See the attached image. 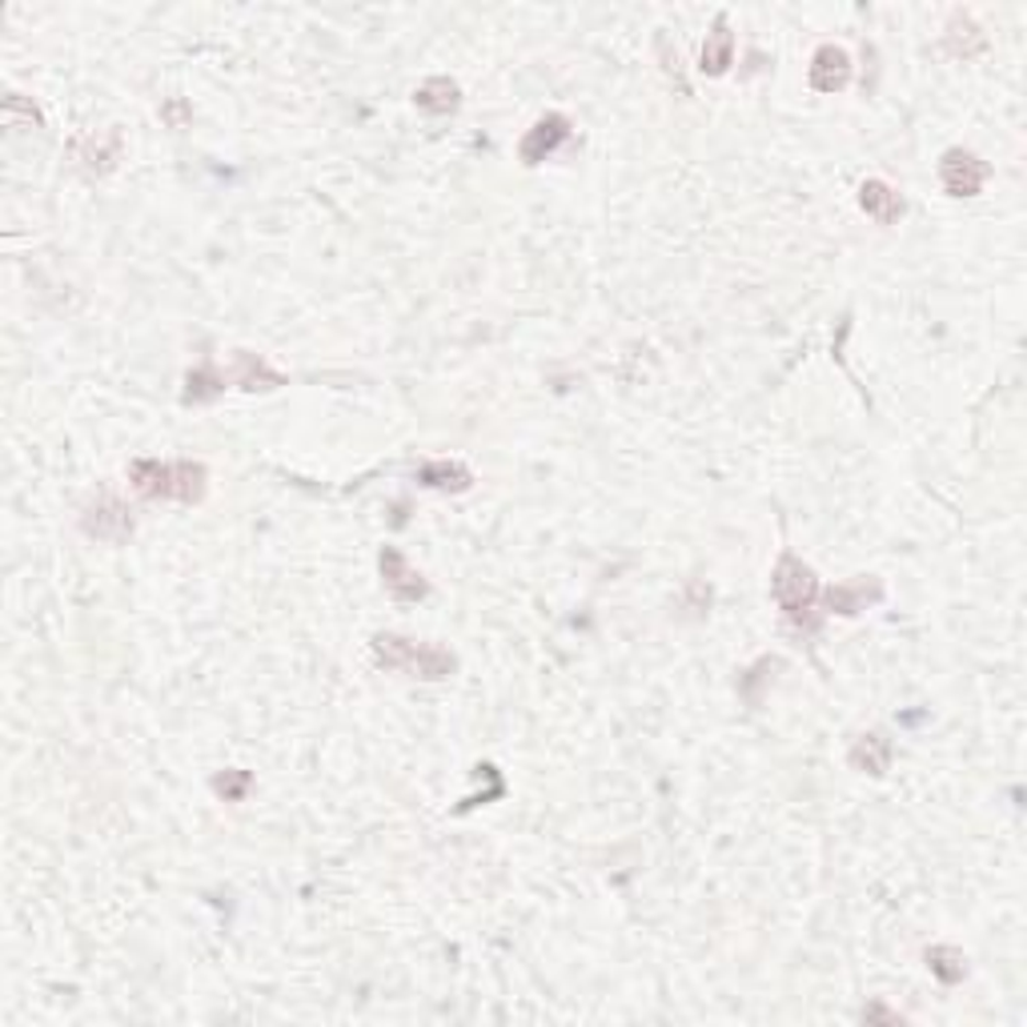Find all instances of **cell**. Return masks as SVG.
Instances as JSON below:
<instances>
[{
  "label": "cell",
  "instance_id": "52a82bcc",
  "mask_svg": "<svg viewBox=\"0 0 1027 1027\" xmlns=\"http://www.w3.org/2000/svg\"><path fill=\"white\" fill-rule=\"evenodd\" d=\"M377 566H382V583L385 590L397 598V602H421V598L430 595V586H426V578H421L414 566L406 562V554L397 546H385L382 554H377Z\"/></svg>",
  "mask_w": 1027,
  "mask_h": 1027
},
{
  "label": "cell",
  "instance_id": "6da1fadb",
  "mask_svg": "<svg viewBox=\"0 0 1027 1027\" xmlns=\"http://www.w3.org/2000/svg\"><path fill=\"white\" fill-rule=\"evenodd\" d=\"M128 482L140 498H173V503H201L205 498V482L210 470L201 462H161V458H137L128 466Z\"/></svg>",
  "mask_w": 1027,
  "mask_h": 1027
},
{
  "label": "cell",
  "instance_id": "9a60e30c",
  "mask_svg": "<svg viewBox=\"0 0 1027 1027\" xmlns=\"http://www.w3.org/2000/svg\"><path fill=\"white\" fill-rule=\"evenodd\" d=\"M418 482L421 486H430V490L462 494V490L474 486V474H470L462 462H426V466L418 470Z\"/></svg>",
  "mask_w": 1027,
  "mask_h": 1027
},
{
  "label": "cell",
  "instance_id": "8992f818",
  "mask_svg": "<svg viewBox=\"0 0 1027 1027\" xmlns=\"http://www.w3.org/2000/svg\"><path fill=\"white\" fill-rule=\"evenodd\" d=\"M939 181L951 198H975L988 181V165L968 149H947L944 161H939Z\"/></svg>",
  "mask_w": 1027,
  "mask_h": 1027
},
{
  "label": "cell",
  "instance_id": "603a6c76",
  "mask_svg": "<svg viewBox=\"0 0 1027 1027\" xmlns=\"http://www.w3.org/2000/svg\"><path fill=\"white\" fill-rule=\"evenodd\" d=\"M864 1019H883V1024H903V1016H895V1012H888V1007H879V1004H871L864 1012Z\"/></svg>",
  "mask_w": 1027,
  "mask_h": 1027
},
{
  "label": "cell",
  "instance_id": "ba28073f",
  "mask_svg": "<svg viewBox=\"0 0 1027 1027\" xmlns=\"http://www.w3.org/2000/svg\"><path fill=\"white\" fill-rule=\"evenodd\" d=\"M566 137H571V121L562 117V113H546V117L534 121V128L522 137V145H518V161L542 165L546 157H554V153L566 145Z\"/></svg>",
  "mask_w": 1027,
  "mask_h": 1027
},
{
  "label": "cell",
  "instance_id": "277c9868",
  "mask_svg": "<svg viewBox=\"0 0 1027 1027\" xmlns=\"http://www.w3.org/2000/svg\"><path fill=\"white\" fill-rule=\"evenodd\" d=\"M121 153H125V133H121V125H109L105 133H81V137H72V145H69L72 165H77L84 177L113 173L121 161Z\"/></svg>",
  "mask_w": 1027,
  "mask_h": 1027
},
{
  "label": "cell",
  "instance_id": "7a4b0ae2",
  "mask_svg": "<svg viewBox=\"0 0 1027 1027\" xmlns=\"http://www.w3.org/2000/svg\"><path fill=\"white\" fill-rule=\"evenodd\" d=\"M374 663L385 670H402L409 678H426V682H438V678H450L458 670V658L442 646H430V642H414L406 634H374Z\"/></svg>",
  "mask_w": 1027,
  "mask_h": 1027
},
{
  "label": "cell",
  "instance_id": "8fae6325",
  "mask_svg": "<svg viewBox=\"0 0 1027 1027\" xmlns=\"http://www.w3.org/2000/svg\"><path fill=\"white\" fill-rule=\"evenodd\" d=\"M859 205H864L867 217H876L879 225H895L899 217H903V198H899V189H891L888 181H879V177H871V181H864L859 185Z\"/></svg>",
  "mask_w": 1027,
  "mask_h": 1027
},
{
  "label": "cell",
  "instance_id": "7c38bea8",
  "mask_svg": "<svg viewBox=\"0 0 1027 1027\" xmlns=\"http://www.w3.org/2000/svg\"><path fill=\"white\" fill-rule=\"evenodd\" d=\"M731 65H735V33H731L726 16H719L711 36H707V45H702L699 69L707 72V77H723Z\"/></svg>",
  "mask_w": 1027,
  "mask_h": 1027
},
{
  "label": "cell",
  "instance_id": "9c48e42d",
  "mask_svg": "<svg viewBox=\"0 0 1027 1027\" xmlns=\"http://www.w3.org/2000/svg\"><path fill=\"white\" fill-rule=\"evenodd\" d=\"M851 81V57L839 45H823L811 57V89L815 93H839Z\"/></svg>",
  "mask_w": 1027,
  "mask_h": 1027
},
{
  "label": "cell",
  "instance_id": "5bb4252c",
  "mask_svg": "<svg viewBox=\"0 0 1027 1027\" xmlns=\"http://www.w3.org/2000/svg\"><path fill=\"white\" fill-rule=\"evenodd\" d=\"M414 105L433 113V117H445V113H454V109L462 105V89H458V81H450V77H430V81L414 93Z\"/></svg>",
  "mask_w": 1027,
  "mask_h": 1027
},
{
  "label": "cell",
  "instance_id": "5b68a950",
  "mask_svg": "<svg viewBox=\"0 0 1027 1027\" xmlns=\"http://www.w3.org/2000/svg\"><path fill=\"white\" fill-rule=\"evenodd\" d=\"M81 530L97 542H125L133 534V510L117 494H97L81 510Z\"/></svg>",
  "mask_w": 1027,
  "mask_h": 1027
},
{
  "label": "cell",
  "instance_id": "44dd1931",
  "mask_svg": "<svg viewBox=\"0 0 1027 1027\" xmlns=\"http://www.w3.org/2000/svg\"><path fill=\"white\" fill-rule=\"evenodd\" d=\"M4 117H9V125L12 128H21V125H41V113H36V105H29L21 93H9L4 97Z\"/></svg>",
  "mask_w": 1027,
  "mask_h": 1027
},
{
  "label": "cell",
  "instance_id": "ac0fdd59",
  "mask_svg": "<svg viewBox=\"0 0 1027 1027\" xmlns=\"http://www.w3.org/2000/svg\"><path fill=\"white\" fill-rule=\"evenodd\" d=\"M225 394V377L213 370V362H201L198 370H189L185 377V406H201V402H213V397Z\"/></svg>",
  "mask_w": 1027,
  "mask_h": 1027
},
{
  "label": "cell",
  "instance_id": "30bf717a",
  "mask_svg": "<svg viewBox=\"0 0 1027 1027\" xmlns=\"http://www.w3.org/2000/svg\"><path fill=\"white\" fill-rule=\"evenodd\" d=\"M891 759H895V747H891V738L883 735V731H867V735H859L851 743V751H847V763H851L855 770H864V775H888Z\"/></svg>",
  "mask_w": 1027,
  "mask_h": 1027
},
{
  "label": "cell",
  "instance_id": "d6986e66",
  "mask_svg": "<svg viewBox=\"0 0 1027 1027\" xmlns=\"http://www.w3.org/2000/svg\"><path fill=\"white\" fill-rule=\"evenodd\" d=\"M927 968H932V975L939 983H959L963 975H968V959H963V951L959 947H927Z\"/></svg>",
  "mask_w": 1027,
  "mask_h": 1027
},
{
  "label": "cell",
  "instance_id": "e0dca14e",
  "mask_svg": "<svg viewBox=\"0 0 1027 1027\" xmlns=\"http://www.w3.org/2000/svg\"><path fill=\"white\" fill-rule=\"evenodd\" d=\"M234 382L241 385V390H278V385H285V377H281L278 370H269L257 353H237Z\"/></svg>",
  "mask_w": 1027,
  "mask_h": 1027
},
{
  "label": "cell",
  "instance_id": "3957f363",
  "mask_svg": "<svg viewBox=\"0 0 1027 1027\" xmlns=\"http://www.w3.org/2000/svg\"><path fill=\"white\" fill-rule=\"evenodd\" d=\"M770 590H775V602L794 627H815L811 610H815L819 598V578L806 562H799L794 554H782L775 574H770Z\"/></svg>",
  "mask_w": 1027,
  "mask_h": 1027
},
{
  "label": "cell",
  "instance_id": "ffe728a7",
  "mask_svg": "<svg viewBox=\"0 0 1027 1027\" xmlns=\"http://www.w3.org/2000/svg\"><path fill=\"white\" fill-rule=\"evenodd\" d=\"M249 787H253L249 770H225V775H217V779H213V791L222 794L225 803H241Z\"/></svg>",
  "mask_w": 1027,
  "mask_h": 1027
},
{
  "label": "cell",
  "instance_id": "2e32d148",
  "mask_svg": "<svg viewBox=\"0 0 1027 1027\" xmlns=\"http://www.w3.org/2000/svg\"><path fill=\"white\" fill-rule=\"evenodd\" d=\"M944 48L951 57L968 60L988 48V36H983V29L971 21V16H951V24H947V33H944Z\"/></svg>",
  "mask_w": 1027,
  "mask_h": 1027
},
{
  "label": "cell",
  "instance_id": "7402d4cb",
  "mask_svg": "<svg viewBox=\"0 0 1027 1027\" xmlns=\"http://www.w3.org/2000/svg\"><path fill=\"white\" fill-rule=\"evenodd\" d=\"M161 117L169 121L173 128H185L189 117H193V109H189V101H181V97H173V101H165L161 105Z\"/></svg>",
  "mask_w": 1027,
  "mask_h": 1027
},
{
  "label": "cell",
  "instance_id": "4fadbf2b",
  "mask_svg": "<svg viewBox=\"0 0 1027 1027\" xmlns=\"http://www.w3.org/2000/svg\"><path fill=\"white\" fill-rule=\"evenodd\" d=\"M827 610H835V614H859V610L876 607L879 598H883V586L879 583H867V578H859V583H843V586H831L827 595Z\"/></svg>",
  "mask_w": 1027,
  "mask_h": 1027
}]
</instances>
